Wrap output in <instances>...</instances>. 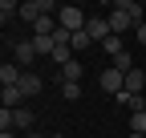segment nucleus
Returning a JSON list of instances; mask_svg holds the SVG:
<instances>
[{
	"label": "nucleus",
	"instance_id": "obj_11",
	"mask_svg": "<svg viewBox=\"0 0 146 138\" xmlns=\"http://www.w3.org/2000/svg\"><path fill=\"white\" fill-rule=\"evenodd\" d=\"M12 130H29L33 134V110H12Z\"/></svg>",
	"mask_w": 146,
	"mask_h": 138
},
{
	"label": "nucleus",
	"instance_id": "obj_8",
	"mask_svg": "<svg viewBox=\"0 0 146 138\" xmlns=\"http://www.w3.org/2000/svg\"><path fill=\"white\" fill-rule=\"evenodd\" d=\"M41 0H25V4H21V21H29V25H36V21H41Z\"/></svg>",
	"mask_w": 146,
	"mask_h": 138
},
{
	"label": "nucleus",
	"instance_id": "obj_2",
	"mask_svg": "<svg viewBox=\"0 0 146 138\" xmlns=\"http://www.w3.org/2000/svg\"><path fill=\"white\" fill-rule=\"evenodd\" d=\"M98 81H102V90H106V94H114V98L126 90V73H122V69H114V65L102 69V77H98Z\"/></svg>",
	"mask_w": 146,
	"mask_h": 138
},
{
	"label": "nucleus",
	"instance_id": "obj_23",
	"mask_svg": "<svg viewBox=\"0 0 146 138\" xmlns=\"http://www.w3.org/2000/svg\"><path fill=\"white\" fill-rule=\"evenodd\" d=\"M49 138H65V134H49Z\"/></svg>",
	"mask_w": 146,
	"mask_h": 138
},
{
	"label": "nucleus",
	"instance_id": "obj_15",
	"mask_svg": "<svg viewBox=\"0 0 146 138\" xmlns=\"http://www.w3.org/2000/svg\"><path fill=\"white\" fill-rule=\"evenodd\" d=\"M102 49H106L110 57H118V53H126V45H122V37H106V41H102Z\"/></svg>",
	"mask_w": 146,
	"mask_h": 138
},
{
	"label": "nucleus",
	"instance_id": "obj_10",
	"mask_svg": "<svg viewBox=\"0 0 146 138\" xmlns=\"http://www.w3.org/2000/svg\"><path fill=\"white\" fill-rule=\"evenodd\" d=\"M16 16H21V4L16 0H0V25H12Z\"/></svg>",
	"mask_w": 146,
	"mask_h": 138
},
{
	"label": "nucleus",
	"instance_id": "obj_12",
	"mask_svg": "<svg viewBox=\"0 0 146 138\" xmlns=\"http://www.w3.org/2000/svg\"><path fill=\"white\" fill-rule=\"evenodd\" d=\"M49 61L57 65V69H65V65L73 61V49H69V45H57V49H53V57H49Z\"/></svg>",
	"mask_w": 146,
	"mask_h": 138
},
{
	"label": "nucleus",
	"instance_id": "obj_1",
	"mask_svg": "<svg viewBox=\"0 0 146 138\" xmlns=\"http://www.w3.org/2000/svg\"><path fill=\"white\" fill-rule=\"evenodd\" d=\"M57 25H61V29H69V33H85V25H89V12H85V8H77V4H61V12H57Z\"/></svg>",
	"mask_w": 146,
	"mask_h": 138
},
{
	"label": "nucleus",
	"instance_id": "obj_17",
	"mask_svg": "<svg viewBox=\"0 0 146 138\" xmlns=\"http://www.w3.org/2000/svg\"><path fill=\"white\" fill-rule=\"evenodd\" d=\"M61 94H65L69 102H77V98H81V81H61Z\"/></svg>",
	"mask_w": 146,
	"mask_h": 138
},
{
	"label": "nucleus",
	"instance_id": "obj_20",
	"mask_svg": "<svg viewBox=\"0 0 146 138\" xmlns=\"http://www.w3.org/2000/svg\"><path fill=\"white\" fill-rule=\"evenodd\" d=\"M134 33H138V45H146V21H142V25H138Z\"/></svg>",
	"mask_w": 146,
	"mask_h": 138
},
{
	"label": "nucleus",
	"instance_id": "obj_21",
	"mask_svg": "<svg viewBox=\"0 0 146 138\" xmlns=\"http://www.w3.org/2000/svg\"><path fill=\"white\" fill-rule=\"evenodd\" d=\"M0 138H12V130H0Z\"/></svg>",
	"mask_w": 146,
	"mask_h": 138
},
{
	"label": "nucleus",
	"instance_id": "obj_5",
	"mask_svg": "<svg viewBox=\"0 0 146 138\" xmlns=\"http://www.w3.org/2000/svg\"><path fill=\"white\" fill-rule=\"evenodd\" d=\"M21 77H25V69L16 65V61H4V65H0V85H21Z\"/></svg>",
	"mask_w": 146,
	"mask_h": 138
},
{
	"label": "nucleus",
	"instance_id": "obj_22",
	"mask_svg": "<svg viewBox=\"0 0 146 138\" xmlns=\"http://www.w3.org/2000/svg\"><path fill=\"white\" fill-rule=\"evenodd\" d=\"M25 138H49V134H25Z\"/></svg>",
	"mask_w": 146,
	"mask_h": 138
},
{
	"label": "nucleus",
	"instance_id": "obj_14",
	"mask_svg": "<svg viewBox=\"0 0 146 138\" xmlns=\"http://www.w3.org/2000/svg\"><path fill=\"white\" fill-rule=\"evenodd\" d=\"M130 134H146V110H130Z\"/></svg>",
	"mask_w": 146,
	"mask_h": 138
},
{
	"label": "nucleus",
	"instance_id": "obj_24",
	"mask_svg": "<svg viewBox=\"0 0 146 138\" xmlns=\"http://www.w3.org/2000/svg\"><path fill=\"white\" fill-rule=\"evenodd\" d=\"M130 138H146V134H130Z\"/></svg>",
	"mask_w": 146,
	"mask_h": 138
},
{
	"label": "nucleus",
	"instance_id": "obj_7",
	"mask_svg": "<svg viewBox=\"0 0 146 138\" xmlns=\"http://www.w3.org/2000/svg\"><path fill=\"white\" fill-rule=\"evenodd\" d=\"M142 90H146V73H142V69H130V73H126V94L142 98Z\"/></svg>",
	"mask_w": 146,
	"mask_h": 138
},
{
	"label": "nucleus",
	"instance_id": "obj_9",
	"mask_svg": "<svg viewBox=\"0 0 146 138\" xmlns=\"http://www.w3.org/2000/svg\"><path fill=\"white\" fill-rule=\"evenodd\" d=\"M41 85H45V81H41V77H36V73H33V69H29V73H25V77H21V90H25V98H36V94H41Z\"/></svg>",
	"mask_w": 146,
	"mask_h": 138
},
{
	"label": "nucleus",
	"instance_id": "obj_16",
	"mask_svg": "<svg viewBox=\"0 0 146 138\" xmlns=\"http://www.w3.org/2000/svg\"><path fill=\"white\" fill-rule=\"evenodd\" d=\"M81 49H94V37L89 33H73V53H81Z\"/></svg>",
	"mask_w": 146,
	"mask_h": 138
},
{
	"label": "nucleus",
	"instance_id": "obj_13",
	"mask_svg": "<svg viewBox=\"0 0 146 138\" xmlns=\"http://www.w3.org/2000/svg\"><path fill=\"white\" fill-rule=\"evenodd\" d=\"M77 77H85V69H81V61H77V57H73V61L61 69V81H77Z\"/></svg>",
	"mask_w": 146,
	"mask_h": 138
},
{
	"label": "nucleus",
	"instance_id": "obj_4",
	"mask_svg": "<svg viewBox=\"0 0 146 138\" xmlns=\"http://www.w3.org/2000/svg\"><path fill=\"white\" fill-rule=\"evenodd\" d=\"M85 33L94 37V45H102L106 37H114L110 33V16H89V25H85Z\"/></svg>",
	"mask_w": 146,
	"mask_h": 138
},
{
	"label": "nucleus",
	"instance_id": "obj_19",
	"mask_svg": "<svg viewBox=\"0 0 146 138\" xmlns=\"http://www.w3.org/2000/svg\"><path fill=\"white\" fill-rule=\"evenodd\" d=\"M0 130H12V110L0 106Z\"/></svg>",
	"mask_w": 146,
	"mask_h": 138
},
{
	"label": "nucleus",
	"instance_id": "obj_3",
	"mask_svg": "<svg viewBox=\"0 0 146 138\" xmlns=\"http://www.w3.org/2000/svg\"><path fill=\"white\" fill-rule=\"evenodd\" d=\"M12 61L29 73V65L36 61V45H33V41H12Z\"/></svg>",
	"mask_w": 146,
	"mask_h": 138
},
{
	"label": "nucleus",
	"instance_id": "obj_6",
	"mask_svg": "<svg viewBox=\"0 0 146 138\" xmlns=\"http://www.w3.org/2000/svg\"><path fill=\"white\" fill-rule=\"evenodd\" d=\"M0 102H4V110H21V102H25V90H21V85H4Z\"/></svg>",
	"mask_w": 146,
	"mask_h": 138
},
{
	"label": "nucleus",
	"instance_id": "obj_18",
	"mask_svg": "<svg viewBox=\"0 0 146 138\" xmlns=\"http://www.w3.org/2000/svg\"><path fill=\"white\" fill-rule=\"evenodd\" d=\"M114 69L130 73V69H138V65H134V57H130V53H118V57H114Z\"/></svg>",
	"mask_w": 146,
	"mask_h": 138
}]
</instances>
